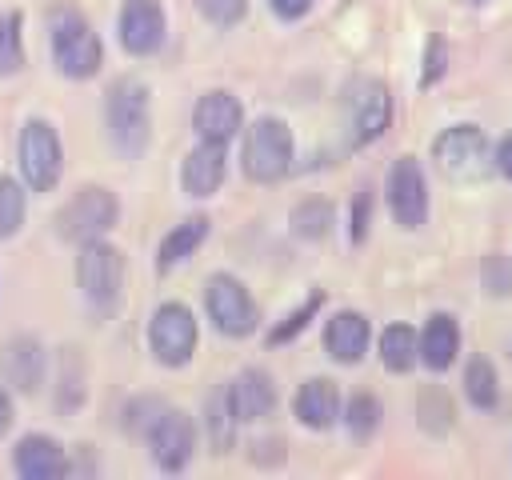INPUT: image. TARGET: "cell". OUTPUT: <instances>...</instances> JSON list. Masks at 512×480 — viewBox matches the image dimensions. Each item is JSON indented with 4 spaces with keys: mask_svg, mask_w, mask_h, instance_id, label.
I'll return each mask as SVG.
<instances>
[{
    "mask_svg": "<svg viewBox=\"0 0 512 480\" xmlns=\"http://www.w3.org/2000/svg\"><path fill=\"white\" fill-rule=\"evenodd\" d=\"M292 168V132L276 116H260L244 132V172L256 184H276Z\"/></svg>",
    "mask_w": 512,
    "mask_h": 480,
    "instance_id": "1",
    "label": "cell"
},
{
    "mask_svg": "<svg viewBox=\"0 0 512 480\" xmlns=\"http://www.w3.org/2000/svg\"><path fill=\"white\" fill-rule=\"evenodd\" d=\"M52 56H56V68L72 80H88L96 76L100 60H104V48H100V36L92 32V24L76 12H56L52 20Z\"/></svg>",
    "mask_w": 512,
    "mask_h": 480,
    "instance_id": "2",
    "label": "cell"
},
{
    "mask_svg": "<svg viewBox=\"0 0 512 480\" xmlns=\"http://www.w3.org/2000/svg\"><path fill=\"white\" fill-rule=\"evenodd\" d=\"M108 136L124 156H140L148 144V88L140 80H116L108 92Z\"/></svg>",
    "mask_w": 512,
    "mask_h": 480,
    "instance_id": "3",
    "label": "cell"
},
{
    "mask_svg": "<svg viewBox=\"0 0 512 480\" xmlns=\"http://www.w3.org/2000/svg\"><path fill=\"white\" fill-rule=\"evenodd\" d=\"M432 156H436L440 172H444L448 180H460V184L480 180V176L488 172V164H492L488 140H484V132L472 128V124H456V128L440 132L436 144H432Z\"/></svg>",
    "mask_w": 512,
    "mask_h": 480,
    "instance_id": "4",
    "label": "cell"
},
{
    "mask_svg": "<svg viewBox=\"0 0 512 480\" xmlns=\"http://www.w3.org/2000/svg\"><path fill=\"white\" fill-rule=\"evenodd\" d=\"M116 216H120V204H116V196L108 192V188H96V184H88V188H80L60 212H56V232L64 236V240H96V236H104L112 224H116Z\"/></svg>",
    "mask_w": 512,
    "mask_h": 480,
    "instance_id": "5",
    "label": "cell"
},
{
    "mask_svg": "<svg viewBox=\"0 0 512 480\" xmlns=\"http://www.w3.org/2000/svg\"><path fill=\"white\" fill-rule=\"evenodd\" d=\"M76 276H80L84 296L96 308H112L120 300V288H124V256H120V248H112L100 236L84 240L80 260H76Z\"/></svg>",
    "mask_w": 512,
    "mask_h": 480,
    "instance_id": "6",
    "label": "cell"
},
{
    "mask_svg": "<svg viewBox=\"0 0 512 480\" xmlns=\"http://www.w3.org/2000/svg\"><path fill=\"white\" fill-rule=\"evenodd\" d=\"M344 116H348L352 144H372L392 124V96H388V88L380 80H372V76L352 80L348 96H344Z\"/></svg>",
    "mask_w": 512,
    "mask_h": 480,
    "instance_id": "7",
    "label": "cell"
},
{
    "mask_svg": "<svg viewBox=\"0 0 512 480\" xmlns=\"http://www.w3.org/2000/svg\"><path fill=\"white\" fill-rule=\"evenodd\" d=\"M20 172H24L32 192L56 188V180L64 172V152H60V136H56L52 124H44V120L24 124V132H20Z\"/></svg>",
    "mask_w": 512,
    "mask_h": 480,
    "instance_id": "8",
    "label": "cell"
},
{
    "mask_svg": "<svg viewBox=\"0 0 512 480\" xmlns=\"http://www.w3.org/2000/svg\"><path fill=\"white\" fill-rule=\"evenodd\" d=\"M204 308L212 316V324L224 332V336H248L256 332V300L248 296V288L228 276V272H216L204 288Z\"/></svg>",
    "mask_w": 512,
    "mask_h": 480,
    "instance_id": "9",
    "label": "cell"
},
{
    "mask_svg": "<svg viewBox=\"0 0 512 480\" xmlns=\"http://www.w3.org/2000/svg\"><path fill=\"white\" fill-rule=\"evenodd\" d=\"M148 344H152L160 364H168V368L188 364L196 352V316L176 300L160 304L152 312V324H148Z\"/></svg>",
    "mask_w": 512,
    "mask_h": 480,
    "instance_id": "10",
    "label": "cell"
},
{
    "mask_svg": "<svg viewBox=\"0 0 512 480\" xmlns=\"http://www.w3.org/2000/svg\"><path fill=\"white\" fill-rule=\"evenodd\" d=\"M388 212L400 228H420L428 220V184L416 156H400L388 172Z\"/></svg>",
    "mask_w": 512,
    "mask_h": 480,
    "instance_id": "11",
    "label": "cell"
},
{
    "mask_svg": "<svg viewBox=\"0 0 512 480\" xmlns=\"http://www.w3.org/2000/svg\"><path fill=\"white\" fill-rule=\"evenodd\" d=\"M148 448H152V460L164 468V472H180L188 460H192V448H196V428L184 412L176 408H164L156 412V420L148 424Z\"/></svg>",
    "mask_w": 512,
    "mask_h": 480,
    "instance_id": "12",
    "label": "cell"
},
{
    "mask_svg": "<svg viewBox=\"0 0 512 480\" xmlns=\"http://www.w3.org/2000/svg\"><path fill=\"white\" fill-rule=\"evenodd\" d=\"M164 40V8L160 0H128L120 8V44L132 56H152Z\"/></svg>",
    "mask_w": 512,
    "mask_h": 480,
    "instance_id": "13",
    "label": "cell"
},
{
    "mask_svg": "<svg viewBox=\"0 0 512 480\" xmlns=\"http://www.w3.org/2000/svg\"><path fill=\"white\" fill-rule=\"evenodd\" d=\"M192 124H196V136L200 140H216V144H228L240 124H244V108L232 92H204L192 108Z\"/></svg>",
    "mask_w": 512,
    "mask_h": 480,
    "instance_id": "14",
    "label": "cell"
},
{
    "mask_svg": "<svg viewBox=\"0 0 512 480\" xmlns=\"http://www.w3.org/2000/svg\"><path fill=\"white\" fill-rule=\"evenodd\" d=\"M224 172H228L224 144H216V140H200V144L184 156L180 180H184V192H188V196H212V192L224 184Z\"/></svg>",
    "mask_w": 512,
    "mask_h": 480,
    "instance_id": "15",
    "label": "cell"
},
{
    "mask_svg": "<svg viewBox=\"0 0 512 480\" xmlns=\"http://www.w3.org/2000/svg\"><path fill=\"white\" fill-rule=\"evenodd\" d=\"M228 408L236 420H264L272 408H276V388L268 380V372H256V368H244L228 388Z\"/></svg>",
    "mask_w": 512,
    "mask_h": 480,
    "instance_id": "16",
    "label": "cell"
},
{
    "mask_svg": "<svg viewBox=\"0 0 512 480\" xmlns=\"http://www.w3.org/2000/svg\"><path fill=\"white\" fill-rule=\"evenodd\" d=\"M0 368H4V380L16 392H36L40 380H44V348H40V340H32V336L8 340L4 356H0Z\"/></svg>",
    "mask_w": 512,
    "mask_h": 480,
    "instance_id": "17",
    "label": "cell"
},
{
    "mask_svg": "<svg viewBox=\"0 0 512 480\" xmlns=\"http://www.w3.org/2000/svg\"><path fill=\"white\" fill-rule=\"evenodd\" d=\"M16 472L24 480H56L68 472V456L52 436H24L16 444Z\"/></svg>",
    "mask_w": 512,
    "mask_h": 480,
    "instance_id": "18",
    "label": "cell"
},
{
    "mask_svg": "<svg viewBox=\"0 0 512 480\" xmlns=\"http://www.w3.org/2000/svg\"><path fill=\"white\" fill-rule=\"evenodd\" d=\"M368 320L360 312H336L324 328V348L332 360L340 364H356L364 352H368Z\"/></svg>",
    "mask_w": 512,
    "mask_h": 480,
    "instance_id": "19",
    "label": "cell"
},
{
    "mask_svg": "<svg viewBox=\"0 0 512 480\" xmlns=\"http://www.w3.org/2000/svg\"><path fill=\"white\" fill-rule=\"evenodd\" d=\"M296 416H300V424H308L316 432L332 428L336 416H340V392H336V384L324 380V376L304 380L300 392H296Z\"/></svg>",
    "mask_w": 512,
    "mask_h": 480,
    "instance_id": "20",
    "label": "cell"
},
{
    "mask_svg": "<svg viewBox=\"0 0 512 480\" xmlns=\"http://www.w3.org/2000/svg\"><path fill=\"white\" fill-rule=\"evenodd\" d=\"M416 352H420V360L432 372H444L456 360V352H460V328H456V320L448 312L428 316V324H424V332L416 340Z\"/></svg>",
    "mask_w": 512,
    "mask_h": 480,
    "instance_id": "21",
    "label": "cell"
},
{
    "mask_svg": "<svg viewBox=\"0 0 512 480\" xmlns=\"http://www.w3.org/2000/svg\"><path fill=\"white\" fill-rule=\"evenodd\" d=\"M204 236H208V220H204V216H188V220H180V224L160 240V248H156V268H160V272L176 268L180 260H188V256L204 244Z\"/></svg>",
    "mask_w": 512,
    "mask_h": 480,
    "instance_id": "22",
    "label": "cell"
},
{
    "mask_svg": "<svg viewBox=\"0 0 512 480\" xmlns=\"http://www.w3.org/2000/svg\"><path fill=\"white\" fill-rule=\"evenodd\" d=\"M380 360H384L388 372H408V368L420 360V352H416V332H412L408 324H388V328L380 332Z\"/></svg>",
    "mask_w": 512,
    "mask_h": 480,
    "instance_id": "23",
    "label": "cell"
},
{
    "mask_svg": "<svg viewBox=\"0 0 512 480\" xmlns=\"http://www.w3.org/2000/svg\"><path fill=\"white\" fill-rule=\"evenodd\" d=\"M464 396H468L476 408H492V404H496L500 384H496V368H492V360H484V356L468 360V368H464Z\"/></svg>",
    "mask_w": 512,
    "mask_h": 480,
    "instance_id": "24",
    "label": "cell"
},
{
    "mask_svg": "<svg viewBox=\"0 0 512 480\" xmlns=\"http://www.w3.org/2000/svg\"><path fill=\"white\" fill-rule=\"evenodd\" d=\"M328 224H332V208H328L324 200H304V204L292 212V228H296V236H304V240L328 236Z\"/></svg>",
    "mask_w": 512,
    "mask_h": 480,
    "instance_id": "25",
    "label": "cell"
},
{
    "mask_svg": "<svg viewBox=\"0 0 512 480\" xmlns=\"http://www.w3.org/2000/svg\"><path fill=\"white\" fill-rule=\"evenodd\" d=\"M24 188L12 180V176H0V236H12L20 232L24 224Z\"/></svg>",
    "mask_w": 512,
    "mask_h": 480,
    "instance_id": "26",
    "label": "cell"
},
{
    "mask_svg": "<svg viewBox=\"0 0 512 480\" xmlns=\"http://www.w3.org/2000/svg\"><path fill=\"white\" fill-rule=\"evenodd\" d=\"M24 40H20V12L0 16V72H20Z\"/></svg>",
    "mask_w": 512,
    "mask_h": 480,
    "instance_id": "27",
    "label": "cell"
},
{
    "mask_svg": "<svg viewBox=\"0 0 512 480\" xmlns=\"http://www.w3.org/2000/svg\"><path fill=\"white\" fill-rule=\"evenodd\" d=\"M344 420H348V432H352V436H372L376 424H380V404H376V396H368V392L352 396Z\"/></svg>",
    "mask_w": 512,
    "mask_h": 480,
    "instance_id": "28",
    "label": "cell"
},
{
    "mask_svg": "<svg viewBox=\"0 0 512 480\" xmlns=\"http://www.w3.org/2000/svg\"><path fill=\"white\" fill-rule=\"evenodd\" d=\"M196 8H200V16L212 20L216 28H232V24L244 20L248 0H196Z\"/></svg>",
    "mask_w": 512,
    "mask_h": 480,
    "instance_id": "29",
    "label": "cell"
},
{
    "mask_svg": "<svg viewBox=\"0 0 512 480\" xmlns=\"http://www.w3.org/2000/svg\"><path fill=\"white\" fill-rule=\"evenodd\" d=\"M208 424H212V444H216V452H224V448L232 444V424H236V416H232V408H228V396H224V392H216V396H212Z\"/></svg>",
    "mask_w": 512,
    "mask_h": 480,
    "instance_id": "30",
    "label": "cell"
},
{
    "mask_svg": "<svg viewBox=\"0 0 512 480\" xmlns=\"http://www.w3.org/2000/svg\"><path fill=\"white\" fill-rule=\"evenodd\" d=\"M320 300H324V296H308V304H304L300 312H292V316H288V320H284V324H280V328H276V332H272L268 340H272V344H284L288 336H296V332H300V328L308 324V316H312V312L320 308Z\"/></svg>",
    "mask_w": 512,
    "mask_h": 480,
    "instance_id": "31",
    "label": "cell"
},
{
    "mask_svg": "<svg viewBox=\"0 0 512 480\" xmlns=\"http://www.w3.org/2000/svg\"><path fill=\"white\" fill-rule=\"evenodd\" d=\"M272 4V12L280 16V20H300L308 8H312V0H268Z\"/></svg>",
    "mask_w": 512,
    "mask_h": 480,
    "instance_id": "32",
    "label": "cell"
},
{
    "mask_svg": "<svg viewBox=\"0 0 512 480\" xmlns=\"http://www.w3.org/2000/svg\"><path fill=\"white\" fill-rule=\"evenodd\" d=\"M492 160H496L500 176H508V180H512V132L500 140V148H496V156H492Z\"/></svg>",
    "mask_w": 512,
    "mask_h": 480,
    "instance_id": "33",
    "label": "cell"
},
{
    "mask_svg": "<svg viewBox=\"0 0 512 480\" xmlns=\"http://www.w3.org/2000/svg\"><path fill=\"white\" fill-rule=\"evenodd\" d=\"M364 216H368V196H360V200H356V216H352V240H360V236H364Z\"/></svg>",
    "mask_w": 512,
    "mask_h": 480,
    "instance_id": "34",
    "label": "cell"
},
{
    "mask_svg": "<svg viewBox=\"0 0 512 480\" xmlns=\"http://www.w3.org/2000/svg\"><path fill=\"white\" fill-rule=\"evenodd\" d=\"M12 424V400H8V392L0 388V432Z\"/></svg>",
    "mask_w": 512,
    "mask_h": 480,
    "instance_id": "35",
    "label": "cell"
}]
</instances>
